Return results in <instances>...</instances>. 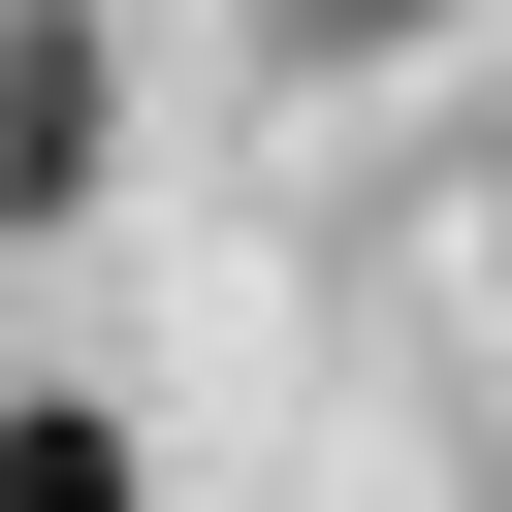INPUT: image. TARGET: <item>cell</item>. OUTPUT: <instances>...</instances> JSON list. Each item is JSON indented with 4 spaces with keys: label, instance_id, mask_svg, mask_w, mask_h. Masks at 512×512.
Listing matches in <instances>:
<instances>
[{
    "label": "cell",
    "instance_id": "6da1fadb",
    "mask_svg": "<svg viewBox=\"0 0 512 512\" xmlns=\"http://www.w3.org/2000/svg\"><path fill=\"white\" fill-rule=\"evenodd\" d=\"M96 128H128V32H96V0H32V32H0V192L64 224V192H96Z\"/></svg>",
    "mask_w": 512,
    "mask_h": 512
},
{
    "label": "cell",
    "instance_id": "7a4b0ae2",
    "mask_svg": "<svg viewBox=\"0 0 512 512\" xmlns=\"http://www.w3.org/2000/svg\"><path fill=\"white\" fill-rule=\"evenodd\" d=\"M256 32H288V64H416L448 0H256Z\"/></svg>",
    "mask_w": 512,
    "mask_h": 512
}]
</instances>
